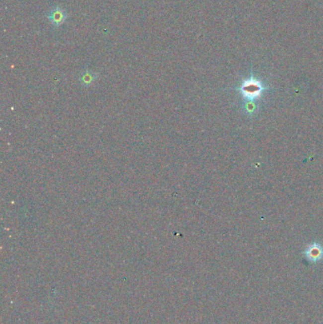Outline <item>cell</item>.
<instances>
[{
    "instance_id": "obj_1",
    "label": "cell",
    "mask_w": 323,
    "mask_h": 324,
    "mask_svg": "<svg viewBox=\"0 0 323 324\" xmlns=\"http://www.w3.org/2000/svg\"><path fill=\"white\" fill-rule=\"evenodd\" d=\"M265 89L266 88L263 85V81L254 78L253 76L242 81L241 86L239 87V91L242 94L243 99L249 102L260 99Z\"/></svg>"
},
{
    "instance_id": "obj_2",
    "label": "cell",
    "mask_w": 323,
    "mask_h": 324,
    "mask_svg": "<svg viewBox=\"0 0 323 324\" xmlns=\"http://www.w3.org/2000/svg\"><path fill=\"white\" fill-rule=\"evenodd\" d=\"M47 19L51 23L52 26L58 28L65 24L68 19L67 11L61 8L59 6H55L51 8V10L47 13Z\"/></svg>"
},
{
    "instance_id": "obj_3",
    "label": "cell",
    "mask_w": 323,
    "mask_h": 324,
    "mask_svg": "<svg viewBox=\"0 0 323 324\" xmlns=\"http://www.w3.org/2000/svg\"><path fill=\"white\" fill-rule=\"evenodd\" d=\"M305 255H306L308 260L313 261V262L321 260L323 256V246L321 244H318V243H312L306 248Z\"/></svg>"
}]
</instances>
